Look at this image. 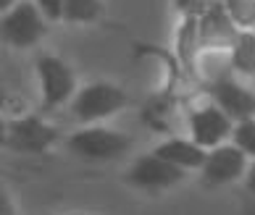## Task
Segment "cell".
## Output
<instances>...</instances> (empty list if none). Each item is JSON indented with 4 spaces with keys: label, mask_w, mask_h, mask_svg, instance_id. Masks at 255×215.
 <instances>
[{
    "label": "cell",
    "mask_w": 255,
    "mask_h": 215,
    "mask_svg": "<svg viewBox=\"0 0 255 215\" xmlns=\"http://www.w3.org/2000/svg\"><path fill=\"white\" fill-rule=\"evenodd\" d=\"M127 102H129V97L119 84L92 81V84H82L79 87L69 110H71V118L79 126H95V124H103V121L121 113L127 108Z\"/></svg>",
    "instance_id": "1"
},
{
    "label": "cell",
    "mask_w": 255,
    "mask_h": 215,
    "mask_svg": "<svg viewBox=\"0 0 255 215\" xmlns=\"http://www.w3.org/2000/svg\"><path fill=\"white\" fill-rule=\"evenodd\" d=\"M34 71H37L42 113H53V110L63 105H71V100L79 92V84H77V73H74L69 63L53 53H42L34 63Z\"/></svg>",
    "instance_id": "2"
},
{
    "label": "cell",
    "mask_w": 255,
    "mask_h": 215,
    "mask_svg": "<svg viewBox=\"0 0 255 215\" xmlns=\"http://www.w3.org/2000/svg\"><path fill=\"white\" fill-rule=\"evenodd\" d=\"M131 147V139L111 129L106 124H95V126H79L77 132H71L66 137V149L79 157V160H90V163H106V160H116Z\"/></svg>",
    "instance_id": "3"
},
{
    "label": "cell",
    "mask_w": 255,
    "mask_h": 215,
    "mask_svg": "<svg viewBox=\"0 0 255 215\" xmlns=\"http://www.w3.org/2000/svg\"><path fill=\"white\" fill-rule=\"evenodd\" d=\"M234 121L208 97V92L187 110V137L197 142L203 149H216L226 142H232Z\"/></svg>",
    "instance_id": "4"
},
{
    "label": "cell",
    "mask_w": 255,
    "mask_h": 215,
    "mask_svg": "<svg viewBox=\"0 0 255 215\" xmlns=\"http://www.w3.org/2000/svg\"><path fill=\"white\" fill-rule=\"evenodd\" d=\"M50 21L34 5V0H21L16 8L0 16V37L3 45L13 50H32L48 34Z\"/></svg>",
    "instance_id": "5"
},
{
    "label": "cell",
    "mask_w": 255,
    "mask_h": 215,
    "mask_svg": "<svg viewBox=\"0 0 255 215\" xmlns=\"http://www.w3.org/2000/svg\"><path fill=\"white\" fill-rule=\"evenodd\" d=\"M58 139V129L48 124L42 116H21L5 124L3 142L8 149L26 155H40L45 149H50Z\"/></svg>",
    "instance_id": "6"
},
{
    "label": "cell",
    "mask_w": 255,
    "mask_h": 215,
    "mask_svg": "<svg viewBox=\"0 0 255 215\" xmlns=\"http://www.w3.org/2000/svg\"><path fill=\"white\" fill-rule=\"evenodd\" d=\"M187 179V171L171 165L163 157H158L153 149L145 155H139L134 163L127 168L124 181L134 189H147V192H160V189H171L179 186Z\"/></svg>",
    "instance_id": "7"
},
{
    "label": "cell",
    "mask_w": 255,
    "mask_h": 215,
    "mask_svg": "<svg viewBox=\"0 0 255 215\" xmlns=\"http://www.w3.org/2000/svg\"><path fill=\"white\" fill-rule=\"evenodd\" d=\"M250 168V157L242 152L240 147H234L232 142H226L216 149H208L205 165H203V181L211 186H226V184H237L245 181Z\"/></svg>",
    "instance_id": "8"
},
{
    "label": "cell",
    "mask_w": 255,
    "mask_h": 215,
    "mask_svg": "<svg viewBox=\"0 0 255 215\" xmlns=\"http://www.w3.org/2000/svg\"><path fill=\"white\" fill-rule=\"evenodd\" d=\"M208 97L219 105L234 124L255 118V87L237 76H229L213 87H208Z\"/></svg>",
    "instance_id": "9"
},
{
    "label": "cell",
    "mask_w": 255,
    "mask_h": 215,
    "mask_svg": "<svg viewBox=\"0 0 255 215\" xmlns=\"http://www.w3.org/2000/svg\"><path fill=\"white\" fill-rule=\"evenodd\" d=\"M197 26H200L203 50H232V45L240 37L237 24L229 18L224 3H216L213 8L197 16Z\"/></svg>",
    "instance_id": "10"
},
{
    "label": "cell",
    "mask_w": 255,
    "mask_h": 215,
    "mask_svg": "<svg viewBox=\"0 0 255 215\" xmlns=\"http://www.w3.org/2000/svg\"><path fill=\"white\" fill-rule=\"evenodd\" d=\"M153 152L158 157H163V160H168L171 165L187 171V173H192V171L200 173L205 165V157H208V149H203L197 142H192L190 137H168L160 144L153 147Z\"/></svg>",
    "instance_id": "11"
},
{
    "label": "cell",
    "mask_w": 255,
    "mask_h": 215,
    "mask_svg": "<svg viewBox=\"0 0 255 215\" xmlns=\"http://www.w3.org/2000/svg\"><path fill=\"white\" fill-rule=\"evenodd\" d=\"M203 45H200V26H197V16H179V29L174 37V55L176 63L182 66L184 73L195 71V61L200 55Z\"/></svg>",
    "instance_id": "12"
},
{
    "label": "cell",
    "mask_w": 255,
    "mask_h": 215,
    "mask_svg": "<svg viewBox=\"0 0 255 215\" xmlns=\"http://www.w3.org/2000/svg\"><path fill=\"white\" fill-rule=\"evenodd\" d=\"M229 76H234L229 50H200V55H197V61H195L192 79L200 81L203 89L213 87V84H219Z\"/></svg>",
    "instance_id": "13"
},
{
    "label": "cell",
    "mask_w": 255,
    "mask_h": 215,
    "mask_svg": "<svg viewBox=\"0 0 255 215\" xmlns=\"http://www.w3.org/2000/svg\"><path fill=\"white\" fill-rule=\"evenodd\" d=\"M232 69L234 76L255 87V32H240L237 42L232 45Z\"/></svg>",
    "instance_id": "14"
},
{
    "label": "cell",
    "mask_w": 255,
    "mask_h": 215,
    "mask_svg": "<svg viewBox=\"0 0 255 215\" xmlns=\"http://www.w3.org/2000/svg\"><path fill=\"white\" fill-rule=\"evenodd\" d=\"M103 16V0H66L63 24H95Z\"/></svg>",
    "instance_id": "15"
},
{
    "label": "cell",
    "mask_w": 255,
    "mask_h": 215,
    "mask_svg": "<svg viewBox=\"0 0 255 215\" xmlns=\"http://www.w3.org/2000/svg\"><path fill=\"white\" fill-rule=\"evenodd\" d=\"M240 32H255V0H221Z\"/></svg>",
    "instance_id": "16"
},
{
    "label": "cell",
    "mask_w": 255,
    "mask_h": 215,
    "mask_svg": "<svg viewBox=\"0 0 255 215\" xmlns=\"http://www.w3.org/2000/svg\"><path fill=\"white\" fill-rule=\"evenodd\" d=\"M232 144L240 147L245 155L255 160V118L250 121H240L237 126H234V134H232Z\"/></svg>",
    "instance_id": "17"
},
{
    "label": "cell",
    "mask_w": 255,
    "mask_h": 215,
    "mask_svg": "<svg viewBox=\"0 0 255 215\" xmlns=\"http://www.w3.org/2000/svg\"><path fill=\"white\" fill-rule=\"evenodd\" d=\"M216 3H221V0H171L174 11L179 16H200L208 8H213Z\"/></svg>",
    "instance_id": "18"
},
{
    "label": "cell",
    "mask_w": 255,
    "mask_h": 215,
    "mask_svg": "<svg viewBox=\"0 0 255 215\" xmlns=\"http://www.w3.org/2000/svg\"><path fill=\"white\" fill-rule=\"evenodd\" d=\"M34 5L40 8L42 16L48 18L50 24L63 21V5H66V0H34Z\"/></svg>",
    "instance_id": "19"
},
{
    "label": "cell",
    "mask_w": 255,
    "mask_h": 215,
    "mask_svg": "<svg viewBox=\"0 0 255 215\" xmlns=\"http://www.w3.org/2000/svg\"><path fill=\"white\" fill-rule=\"evenodd\" d=\"M0 215H16L13 200H11V194H8L5 189H3V194H0Z\"/></svg>",
    "instance_id": "20"
},
{
    "label": "cell",
    "mask_w": 255,
    "mask_h": 215,
    "mask_svg": "<svg viewBox=\"0 0 255 215\" xmlns=\"http://www.w3.org/2000/svg\"><path fill=\"white\" fill-rule=\"evenodd\" d=\"M245 189H248L253 197H255V160H250V168H248V176H245Z\"/></svg>",
    "instance_id": "21"
},
{
    "label": "cell",
    "mask_w": 255,
    "mask_h": 215,
    "mask_svg": "<svg viewBox=\"0 0 255 215\" xmlns=\"http://www.w3.org/2000/svg\"><path fill=\"white\" fill-rule=\"evenodd\" d=\"M18 3H21V0H0V11H3V13H8L11 8H16Z\"/></svg>",
    "instance_id": "22"
}]
</instances>
